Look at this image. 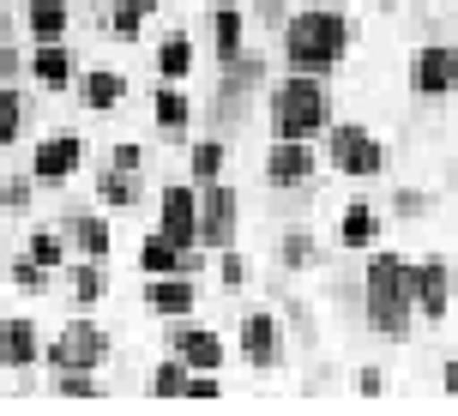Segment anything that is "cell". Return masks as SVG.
Returning <instances> with one entry per match:
<instances>
[{
	"label": "cell",
	"instance_id": "obj_16",
	"mask_svg": "<svg viewBox=\"0 0 458 416\" xmlns=\"http://www.w3.org/2000/svg\"><path fill=\"white\" fill-rule=\"evenodd\" d=\"M175 350H182L193 369H217V362H224V344H217L211 332H193V326H187V332H175Z\"/></svg>",
	"mask_w": 458,
	"mask_h": 416
},
{
	"label": "cell",
	"instance_id": "obj_29",
	"mask_svg": "<svg viewBox=\"0 0 458 416\" xmlns=\"http://www.w3.org/2000/svg\"><path fill=\"white\" fill-rule=\"evenodd\" d=\"M114 37H121V43H133V37H139V0L114 6Z\"/></svg>",
	"mask_w": 458,
	"mask_h": 416
},
{
	"label": "cell",
	"instance_id": "obj_17",
	"mask_svg": "<svg viewBox=\"0 0 458 416\" xmlns=\"http://www.w3.org/2000/svg\"><path fill=\"white\" fill-rule=\"evenodd\" d=\"M30 30H37L43 43H61V30H67V6H61V0H30Z\"/></svg>",
	"mask_w": 458,
	"mask_h": 416
},
{
	"label": "cell",
	"instance_id": "obj_31",
	"mask_svg": "<svg viewBox=\"0 0 458 416\" xmlns=\"http://www.w3.org/2000/svg\"><path fill=\"white\" fill-rule=\"evenodd\" d=\"M187 386V374H182V362H163L157 374H151V393H182Z\"/></svg>",
	"mask_w": 458,
	"mask_h": 416
},
{
	"label": "cell",
	"instance_id": "obj_7",
	"mask_svg": "<svg viewBox=\"0 0 458 416\" xmlns=\"http://www.w3.org/2000/svg\"><path fill=\"white\" fill-rule=\"evenodd\" d=\"M411 79H416V91L422 97H440V91H453L458 85V55L453 48H422V55H416V67H411Z\"/></svg>",
	"mask_w": 458,
	"mask_h": 416
},
{
	"label": "cell",
	"instance_id": "obj_28",
	"mask_svg": "<svg viewBox=\"0 0 458 416\" xmlns=\"http://www.w3.org/2000/svg\"><path fill=\"white\" fill-rule=\"evenodd\" d=\"M157 121H163V127H169V133H175V127H182V121H187V103H182V97H175V91H163V97H157Z\"/></svg>",
	"mask_w": 458,
	"mask_h": 416
},
{
	"label": "cell",
	"instance_id": "obj_37",
	"mask_svg": "<svg viewBox=\"0 0 458 416\" xmlns=\"http://www.w3.org/2000/svg\"><path fill=\"white\" fill-rule=\"evenodd\" d=\"M446 393H458V356L446 362Z\"/></svg>",
	"mask_w": 458,
	"mask_h": 416
},
{
	"label": "cell",
	"instance_id": "obj_35",
	"mask_svg": "<svg viewBox=\"0 0 458 416\" xmlns=\"http://www.w3.org/2000/svg\"><path fill=\"white\" fill-rule=\"evenodd\" d=\"M182 393H187V398H217V380H211V369L199 374V380H187Z\"/></svg>",
	"mask_w": 458,
	"mask_h": 416
},
{
	"label": "cell",
	"instance_id": "obj_22",
	"mask_svg": "<svg viewBox=\"0 0 458 416\" xmlns=\"http://www.w3.org/2000/svg\"><path fill=\"white\" fill-rule=\"evenodd\" d=\"M121 72H91V85H85V97H91V109H114L121 103Z\"/></svg>",
	"mask_w": 458,
	"mask_h": 416
},
{
	"label": "cell",
	"instance_id": "obj_5",
	"mask_svg": "<svg viewBox=\"0 0 458 416\" xmlns=\"http://www.w3.org/2000/svg\"><path fill=\"white\" fill-rule=\"evenodd\" d=\"M163 235L175 248L199 242V200H193V187H163Z\"/></svg>",
	"mask_w": 458,
	"mask_h": 416
},
{
	"label": "cell",
	"instance_id": "obj_11",
	"mask_svg": "<svg viewBox=\"0 0 458 416\" xmlns=\"http://www.w3.org/2000/svg\"><path fill=\"white\" fill-rule=\"evenodd\" d=\"M79 151H85V145H79L72 133L43 139V145H37V182H61V175H72V169H79Z\"/></svg>",
	"mask_w": 458,
	"mask_h": 416
},
{
	"label": "cell",
	"instance_id": "obj_36",
	"mask_svg": "<svg viewBox=\"0 0 458 416\" xmlns=\"http://www.w3.org/2000/svg\"><path fill=\"white\" fill-rule=\"evenodd\" d=\"M114 169H127V175L139 169V151H133V145H121V151H114Z\"/></svg>",
	"mask_w": 458,
	"mask_h": 416
},
{
	"label": "cell",
	"instance_id": "obj_24",
	"mask_svg": "<svg viewBox=\"0 0 458 416\" xmlns=\"http://www.w3.org/2000/svg\"><path fill=\"white\" fill-rule=\"evenodd\" d=\"M217 169H224V145H193V182H217Z\"/></svg>",
	"mask_w": 458,
	"mask_h": 416
},
{
	"label": "cell",
	"instance_id": "obj_30",
	"mask_svg": "<svg viewBox=\"0 0 458 416\" xmlns=\"http://www.w3.org/2000/svg\"><path fill=\"white\" fill-rule=\"evenodd\" d=\"M103 200H109V206H127V200H133V182H127V169L103 175Z\"/></svg>",
	"mask_w": 458,
	"mask_h": 416
},
{
	"label": "cell",
	"instance_id": "obj_34",
	"mask_svg": "<svg viewBox=\"0 0 458 416\" xmlns=\"http://www.w3.org/2000/svg\"><path fill=\"white\" fill-rule=\"evenodd\" d=\"M13 284H19V290H37V284H43V266H37V259L13 266Z\"/></svg>",
	"mask_w": 458,
	"mask_h": 416
},
{
	"label": "cell",
	"instance_id": "obj_4",
	"mask_svg": "<svg viewBox=\"0 0 458 416\" xmlns=\"http://www.w3.org/2000/svg\"><path fill=\"white\" fill-rule=\"evenodd\" d=\"M332 163H338L344 175H374V169L386 163V151H380L362 127H332Z\"/></svg>",
	"mask_w": 458,
	"mask_h": 416
},
{
	"label": "cell",
	"instance_id": "obj_2",
	"mask_svg": "<svg viewBox=\"0 0 458 416\" xmlns=\"http://www.w3.org/2000/svg\"><path fill=\"white\" fill-rule=\"evenodd\" d=\"M344 43H350V24H344L338 13H301V19H290V30H284V48H290L296 67H332L344 55Z\"/></svg>",
	"mask_w": 458,
	"mask_h": 416
},
{
	"label": "cell",
	"instance_id": "obj_6",
	"mask_svg": "<svg viewBox=\"0 0 458 416\" xmlns=\"http://www.w3.org/2000/svg\"><path fill=\"white\" fill-rule=\"evenodd\" d=\"M103 350H109V338H103L97 326L79 320V326H67V332H61V344L48 350V362H55V369H91Z\"/></svg>",
	"mask_w": 458,
	"mask_h": 416
},
{
	"label": "cell",
	"instance_id": "obj_21",
	"mask_svg": "<svg viewBox=\"0 0 458 416\" xmlns=\"http://www.w3.org/2000/svg\"><path fill=\"white\" fill-rule=\"evenodd\" d=\"M187 67H193V48H187V37H169V43H163V55H157V72H163V79H182Z\"/></svg>",
	"mask_w": 458,
	"mask_h": 416
},
{
	"label": "cell",
	"instance_id": "obj_25",
	"mask_svg": "<svg viewBox=\"0 0 458 416\" xmlns=\"http://www.w3.org/2000/svg\"><path fill=\"white\" fill-rule=\"evenodd\" d=\"M30 259H37V266H61V235L37 230V235H30Z\"/></svg>",
	"mask_w": 458,
	"mask_h": 416
},
{
	"label": "cell",
	"instance_id": "obj_18",
	"mask_svg": "<svg viewBox=\"0 0 458 416\" xmlns=\"http://www.w3.org/2000/svg\"><path fill=\"white\" fill-rule=\"evenodd\" d=\"M30 72L43 79V85H67V72H72V61H67V48L61 43H43V55L30 61Z\"/></svg>",
	"mask_w": 458,
	"mask_h": 416
},
{
	"label": "cell",
	"instance_id": "obj_8",
	"mask_svg": "<svg viewBox=\"0 0 458 416\" xmlns=\"http://www.w3.org/2000/svg\"><path fill=\"white\" fill-rule=\"evenodd\" d=\"M411 301L428 314V320H440V314H446V301H453V272H446L440 259H428L422 272H411Z\"/></svg>",
	"mask_w": 458,
	"mask_h": 416
},
{
	"label": "cell",
	"instance_id": "obj_32",
	"mask_svg": "<svg viewBox=\"0 0 458 416\" xmlns=\"http://www.w3.org/2000/svg\"><path fill=\"white\" fill-rule=\"evenodd\" d=\"M72 290H79V301H97V290H103V272H97V266H79V272H72Z\"/></svg>",
	"mask_w": 458,
	"mask_h": 416
},
{
	"label": "cell",
	"instance_id": "obj_1",
	"mask_svg": "<svg viewBox=\"0 0 458 416\" xmlns=\"http://www.w3.org/2000/svg\"><path fill=\"white\" fill-rule=\"evenodd\" d=\"M411 266L404 259H374L368 266V320L374 332H386V338H404L411 332Z\"/></svg>",
	"mask_w": 458,
	"mask_h": 416
},
{
	"label": "cell",
	"instance_id": "obj_33",
	"mask_svg": "<svg viewBox=\"0 0 458 416\" xmlns=\"http://www.w3.org/2000/svg\"><path fill=\"white\" fill-rule=\"evenodd\" d=\"M308 259H314V242L308 235H290L284 242V266H308Z\"/></svg>",
	"mask_w": 458,
	"mask_h": 416
},
{
	"label": "cell",
	"instance_id": "obj_9",
	"mask_svg": "<svg viewBox=\"0 0 458 416\" xmlns=\"http://www.w3.org/2000/svg\"><path fill=\"white\" fill-rule=\"evenodd\" d=\"M229 235H235V193L229 187H211L206 206H199V242L206 248H229Z\"/></svg>",
	"mask_w": 458,
	"mask_h": 416
},
{
	"label": "cell",
	"instance_id": "obj_14",
	"mask_svg": "<svg viewBox=\"0 0 458 416\" xmlns=\"http://www.w3.org/2000/svg\"><path fill=\"white\" fill-rule=\"evenodd\" d=\"M175 266H187L182 248H175L169 235H145V248H139V272H145V277H163V272H175Z\"/></svg>",
	"mask_w": 458,
	"mask_h": 416
},
{
	"label": "cell",
	"instance_id": "obj_19",
	"mask_svg": "<svg viewBox=\"0 0 458 416\" xmlns=\"http://www.w3.org/2000/svg\"><path fill=\"white\" fill-rule=\"evenodd\" d=\"M368 242H374V211L350 206L344 211V248H368Z\"/></svg>",
	"mask_w": 458,
	"mask_h": 416
},
{
	"label": "cell",
	"instance_id": "obj_15",
	"mask_svg": "<svg viewBox=\"0 0 458 416\" xmlns=\"http://www.w3.org/2000/svg\"><path fill=\"white\" fill-rule=\"evenodd\" d=\"M145 301H151V308H157V314H187V308H193V290H187L182 277H151V290H145Z\"/></svg>",
	"mask_w": 458,
	"mask_h": 416
},
{
	"label": "cell",
	"instance_id": "obj_27",
	"mask_svg": "<svg viewBox=\"0 0 458 416\" xmlns=\"http://www.w3.org/2000/svg\"><path fill=\"white\" fill-rule=\"evenodd\" d=\"M19 97L13 91H0V145H13V139H19Z\"/></svg>",
	"mask_w": 458,
	"mask_h": 416
},
{
	"label": "cell",
	"instance_id": "obj_3",
	"mask_svg": "<svg viewBox=\"0 0 458 416\" xmlns=\"http://www.w3.org/2000/svg\"><path fill=\"white\" fill-rule=\"evenodd\" d=\"M272 127L277 139H308L326 127V91L314 79H284L272 91Z\"/></svg>",
	"mask_w": 458,
	"mask_h": 416
},
{
	"label": "cell",
	"instance_id": "obj_12",
	"mask_svg": "<svg viewBox=\"0 0 458 416\" xmlns=\"http://www.w3.org/2000/svg\"><path fill=\"white\" fill-rule=\"evenodd\" d=\"M242 350H248L253 369H272V362H277V326H272V314H248V320H242Z\"/></svg>",
	"mask_w": 458,
	"mask_h": 416
},
{
	"label": "cell",
	"instance_id": "obj_10",
	"mask_svg": "<svg viewBox=\"0 0 458 416\" xmlns=\"http://www.w3.org/2000/svg\"><path fill=\"white\" fill-rule=\"evenodd\" d=\"M266 175H272L277 187H296L314 175V151H308V139H277L272 163H266Z\"/></svg>",
	"mask_w": 458,
	"mask_h": 416
},
{
	"label": "cell",
	"instance_id": "obj_26",
	"mask_svg": "<svg viewBox=\"0 0 458 416\" xmlns=\"http://www.w3.org/2000/svg\"><path fill=\"white\" fill-rule=\"evenodd\" d=\"M55 386H61V393H72V398H91L97 393V380L85 369H55Z\"/></svg>",
	"mask_w": 458,
	"mask_h": 416
},
{
	"label": "cell",
	"instance_id": "obj_20",
	"mask_svg": "<svg viewBox=\"0 0 458 416\" xmlns=\"http://www.w3.org/2000/svg\"><path fill=\"white\" fill-rule=\"evenodd\" d=\"M217 55H224V61H235V55H242V13H235V6H224V13H217Z\"/></svg>",
	"mask_w": 458,
	"mask_h": 416
},
{
	"label": "cell",
	"instance_id": "obj_13",
	"mask_svg": "<svg viewBox=\"0 0 458 416\" xmlns=\"http://www.w3.org/2000/svg\"><path fill=\"white\" fill-rule=\"evenodd\" d=\"M43 350H37V332H30V320H6L0 326V362L6 369H24V362H37Z\"/></svg>",
	"mask_w": 458,
	"mask_h": 416
},
{
	"label": "cell",
	"instance_id": "obj_38",
	"mask_svg": "<svg viewBox=\"0 0 458 416\" xmlns=\"http://www.w3.org/2000/svg\"><path fill=\"white\" fill-rule=\"evenodd\" d=\"M139 6H145V0H139Z\"/></svg>",
	"mask_w": 458,
	"mask_h": 416
},
{
	"label": "cell",
	"instance_id": "obj_23",
	"mask_svg": "<svg viewBox=\"0 0 458 416\" xmlns=\"http://www.w3.org/2000/svg\"><path fill=\"white\" fill-rule=\"evenodd\" d=\"M72 235H79V248H85L91 259L109 254V224H103V217H79V230H72Z\"/></svg>",
	"mask_w": 458,
	"mask_h": 416
}]
</instances>
